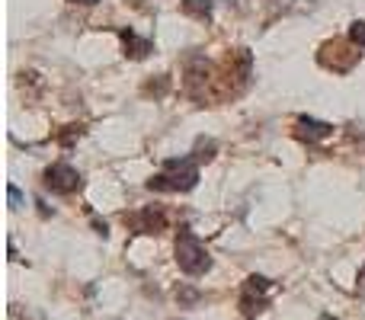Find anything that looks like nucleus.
<instances>
[{
    "instance_id": "0eeeda50",
    "label": "nucleus",
    "mask_w": 365,
    "mask_h": 320,
    "mask_svg": "<svg viewBox=\"0 0 365 320\" xmlns=\"http://www.w3.org/2000/svg\"><path fill=\"white\" fill-rule=\"evenodd\" d=\"M334 135V125L330 122H317V119H308V115H302V119H295V138L304 141V145H314V141H324Z\"/></svg>"
},
{
    "instance_id": "9b49d317",
    "label": "nucleus",
    "mask_w": 365,
    "mask_h": 320,
    "mask_svg": "<svg viewBox=\"0 0 365 320\" xmlns=\"http://www.w3.org/2000/svg\"><path fill=\"white\" fill-rule=\"evenodd\" d=\"M349 42L359 45V48H365V23H353V26H349Z\"/></svg>"
},
{
    "instance_id": "1a4fd4ad",
    "label": "nucleus",
    "mask_w": 365,
    "mask_h": 320,
    "mask_svg": "<svg viewBox=\"0 0 365 320\" xmlns=\"http://www.w3.org/2000/svg\"><path fill=\"white\" fill-rule=\"evenodd\" d=\"M182 13L186 16H195V19H208L212 16V0H182Z\"/></svg>"
},
{
    "instance_id": "f257e3e1",
    "label": "nucleus",
    "mask_w": 365,
    "mask_h": 320,
    "mask_svg": "<svg viewBox=\"0 0 365 320\" xmlns=\"http://www.w3.org/2000/svg\"><path fill=\"white\" fill-rule=\"evenodd\" d=\"M195 182H199L195 158H173L164 160V170L148 180V189L151 192H189V189H195Z\"/></svg>"
},
{
    "instance_id": "6e6552de",
    "label": "nucleus",
    "mask_w": 365,
    "mask_h": 320,
    "mask_svg": "<svg viewBox=\"0 0 365 320\" xmlns=\"http://www.w3.org/2000/svg\"><path fill=\"white\" fill-rule=\"evenodd\" d=\"M119 38H122V45H125V58H132V61H141V58H148L154 51V45L148 42V38H138L132 29H125V26H119Z\"/></svg>"
},
{
    "instance_id": "4468645a",
    "label": "nucleus",
    "mask_w": 365,
    "mask_h": 320,
    "mask_svg": "<svg viewBox=\"0 0 365 320\" xmlns=\"http://www.w3.org/2000/svg\"><path fill=\"white\" fill-rule=\"evenodd\" d=\"M71 4H81V6H93V4H100V0H71Z\"/></svg>"
},
{
    "instance_id": "7ed1b4c3",
    "label": "nucleus",
    "mask_w": 365,
    "mask_h": 320,
    "mask_svg": "<svg viewBox=\"0 0 365 320\" xmlns=\"http://www.w3.org/2000/svg\"><path fill=\"white\" fill-rule=\"evenodd\" d=\"M321 64L334 74H346L356 61H359V45L353 42H343V38H334V42H324L321 45Z\"/></svg>"
},
{
    "instance_id": "423d86ee",
    "label": "nucleus",
    "mask_w": 365,
    "mask_h": 320,
    "mask_svg": "<svg viewBox=\"0 0 365 320\" xmlns=\"http://www.w3.org/2000/svg\"><path fill=\"white\" fill-rule=\"evenodd\" d=\"M42 182L51 189V192H58V195H71V192H77V189L83 186L81 173H77L71 163H51V167L45 170V180Z\"/></svg>"
},
{
    "instance_id": "20e7f679",
    "label": "nucleus",
    "mask_w": 365,
    "mask_h": 320,
    "mask_svg": "<svg viewBox=\"0 0 365 320\" xmlns=\"http://www.w3.org/2000/svg\"><path fill=\"white\" fill-rule=\"evenodd\" d=\"M266 308H269V279L250 276L244 282V289H240V314L247 320H253Z\"/></svg>"
},
{
    "instance_id": "9d476101",
    "label": "nucleus",
    "mask_w": 365,
    "mask_h": 320,
    "mask_svg": "<svg viewBox=\"0 0 365 320\" xmlns=\"http://www.w3.org/2000/svg\"><path fill=\"white\" fill-rule=\"evenodd\" d=\"M215 151H218V145H215L212 138H199V141H195V148H192V158H195V163L212 160Z\"/></svg>"
},
{
    "instance_id": "39448f33",
    "label": "nucleus",
    "mask_w": 365,
    "mask_h": 320,
    "mask_svg": "<svg viewBox=\"0 0 365 320\" xmlns=\"http://www.w3.org/2000/svg\"><path fill=\"white\" fill-rule=\"evenodd\" d=\"M125 227L132 234H160L167 231V215L160 205H145L141 212L125 215Z\"/></svg>"
},
{
    "instance_id": "f03ea898",
    "label": "nucleus",
    "mask_w": 365,
    "mask_h": 320,
    "mask_svg": "<svg viewBox=\"0 0 365 320\" xmlns=\"http://www.w3.org/2000/svg\"><path fill=\"white\" fill-rule=\"evenodd\" d=\"M177 266L186 276H205L212 269V257L208 250L195 240V234L189 227H180L177 231Z\"/></svg>"
},
{
    "instance_id": "ddd939ff",
    "label": "nucleus",
    "mask_w": 365,
    "mask_h": 320,
    "mask_svg": "<svg viewBox=\"0 0 365 320\" xmlns=\"http://www.w3.org/2000/svg\"><path fill=\"white\" fill-rule=\"evenodd\" d=\"M356 291H359V295H365V266L359 269V279H356Z\"/></svg>"
},
{
    "instance_id": "f8f14e48",
    "label": "nucleus",
    "mask_w": 365,
    "mask_h": 320,
    "mask_svg": "<svg viewBox=\"0 0 365 320\" xmlns=\"http://www.w3.org/2000/svg\"><path fill=\"white\" fill-rule=\"evenodd\" d=\"M6 195H10V208H19V205H23V195H19V189L13 186V182L6 186Z\"/></svg>"
}]
</instances>
